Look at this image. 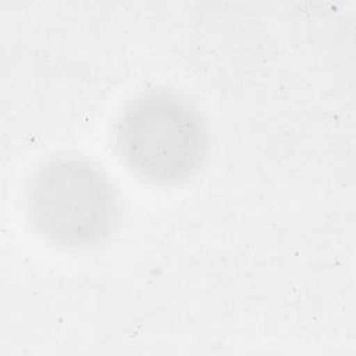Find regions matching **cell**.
I'll list each match as a JSON object with an SVG mask.
<instances>
[{
    "mask_svg": "<svg viewBox=\"0 0 356 356\" xmlns=\"http://www.w3.org/2000/svg\"><path fill=\"white\" fill-rule=\"evenodd\" d=\"M117 143L124 160L140 177L172 184L191 177L202 164L206 129L186 100L150 92L124 108L117 122Z\"/></svg>",
    "mask_w": 356,
    "mask_h": 356,
    "instance_id": "1",
    "label": "cell"
},
{
    "mask_svg": "<svg viewBox=\"0 0 356 356\" xmlns=\"http://www.w3.org/2000/svg\"><path fill=\"white\" fill-rule=\"evenodd\" d=\"M28 213L35 229L49 242L83 248L108 235L117 200L97 167L82 159L60 157L35 175L28 192Z\"/></svg>",
    "mask_w": 356,
    "mask_h": 356,
    "instance_id": "2",
    "label": "cell"
}]
</instances>
